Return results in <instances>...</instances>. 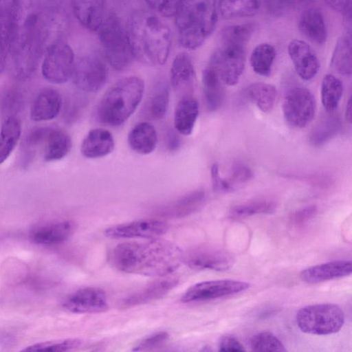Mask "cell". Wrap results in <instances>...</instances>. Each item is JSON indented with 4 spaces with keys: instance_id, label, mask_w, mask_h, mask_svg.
I'll list each match as a JSON object with an SVG mask.
<instances>
[{
    "instance_id": "4dcf8cb0",
    "label": "cell",
    "mask_w": 352,
    "mask_h": 352,
    "mask_svg": "<svg viewBox=\"0 0 352 352\" xmlns=\"http://www.w3.org/2000/svg\"><path fill=\"white\" fill-rule=\"evenodd\" d=\"M44 160L45 162L58 161L64 158L70 151L72 140L63 130L51 128L45 140Z\"/></svg>"
},
{
    "instance_id": "f35d334b",
    "label": "cell",
    "mask_w": 352,
    "mask_h": 352,
    "mask_svg": "<svg viewBox=\"0 0 352 352\" xmlns=\"http://www.w3.org/2000/svg\"><path fill=\"white\" fill-rule=\"evenodd\" d=\"M276 208V203L272 200L257 199L233 206L230 210L229 217L232 219H240L254 214H271Z\"/></svg>"
},
{
    "instance_id": "e575fe53",
    "label": "cell",
    "mask_w": 352,
    "mask_h": 352,
    "mask_svg": "<svg viewBox=\"0 0 352 352\" xmlns=\"http://www.w3.org/2000/svg\"><path fill=\"white\" fill-rule=\"evenodd\" d=\"M247 98L263 113L271 111L277 97V90L271 84L266 82H254L245 90Z\"/></svg>"
},
{
    "instance_id": "816d5d0a",
    "label": "cell",
    "mask_w": 352,
    "mask_h": 352,
    "mask_svg": "<svg viewBox=\"0 0 352 352\" xmlns=\"http://www.w3.org/2000/svg\"><path fill=\"white\" fill-rule=\"evenodd\" d=\"M333 10L351 17V0H324Z\"/></svg>"
},
{
    "instance_id": "7dc6e473",
    "label": "cell",
    "mask_w": 352,
    "mask_h": 352,
    "mask_svg": "<svg viewBox=\"0 0 352 352\" xmlns=\"http://www.w3.org/2000/svg\"><path fill=\"white\" fill-rule=\"evenodd\" d=\"M22 102V96L18 90L11 89L5 96L3 109L8 114L6 118L14 116L13 113H16L21 108Z\"/></svg>"
},
{
    "instance_id": "484cf974",
    "label": "cell",
    "mask_w": 352,
    "mask_h": 352,
    "mask_svg": "<svg viewBox=\"0 0 352 352\" xmlns=\"http://www.w3.org/2000/svg\"><path fill=\"white\" fill-rule=\"evenodd\" d=\"M157 143V131L155 127L147 122L138 123L128 135L129 146L133 151L141 155L151 153L155 149Z\"/></svg>"
},
{
    "instance_id": "9c48e42d",
    "label": "cell",
    "mask_w": 352,
    "mask_h": 352,
    "mask_svg": "<svg viewBox=\"0 0 352 352\" xmlns=\"http://www.w3.org/2000/svg\"><path fill=\"white\" fill-rule=\"evenodd\" d=\"M74 64V54L71 47L63 40L58 41L45 49L42 74L52 83L63 84L72 78Z\"/></svg>"
},
{
    "instance_id": "44dd1931",
    "label": "cell",
    "mask_w": 352,
    "mask_h": 352,
    "mask_svg": "<svg viewBox=\"0 0 352 352\" xmlns=\"http://www.w3.org/2000/svg\"><path fill=\"white\" fill-rule=\"evenodd\" d=\"M179 280L168 277L153 281L136 292L127 296L122 302V307L143 305L162 298L178 284Z\"/></svg>"
},
{
    "instance_id": "7c38bea8",
    "label": "cell",
    "mask_w": 352,
    "mask_h": 352,
    "mask_svg": "<svg viewBox=\"0 0 352 352\" xmlns=\"http://www.w3.org/2000/svg\"><path fill=\"white\" fill-rule=\"evenodd\" d=\"M249 287L246 282L230 279L204 281L189 287L181 300L183 302L210 300L240 293Z\"/></svg>"
},
{
    "instance_id": "83f0119b",
    "label": "cell",
    "mask_w": 352,
    "mask_h": 352,
    "mask_svg": "<svg viewBox=\"0 0 352 352\" xmlns=\"http://www.w3.org/2000/svg\"><path fill=\"white\" fill-rule=\"evenodd\" d=\"M199 115V104L190 96H183L178 102L174 113L175 129L184 135H190Z\"/></svg>"
},
{
    "instance_id": "7402d4cb",
    "label": "cell",
    "mask_w": 352,
    "mask_h": 352,
    "mask_svg": "<svg viewBox=\"0 0 352 352\" xmlns=\"http://www.w3.org/2000/svg\"><path fill=\"white\" fill-rule=\"evenodd\" d=\"M195 80V70L190 57L186 53L178 54L170 69V82L179 94H186Z\"/></svg>"
},
{
    "instance_id": "f907efd6",
    "label": "cell",
    "mask_w": 352,
    "mask_h": 352,
    "mask_svg": "<svg viewBox=\"0 0 352 352\" xmlns=\"http://www.w3.org/2000/svg\"><path fill=\"white\" fill-rule=\"evenodd\" d=\"M219 351H245V349L236 338L230 336H225L219 341Z\"/></svg>"
},
{
    "instance_id": "9a60e30c",
    "label": "cell",
    "mask_w": 352,
    "mask_h": 352,
    "mask_svg": "<svg viewBox=\"0 0 352 352\" xmlns=\"http://www.w3.org/2000/svg\"><path fill=\"white\" fill-rule=\"evenodd\" d=\"M63 308L75 314H91L105 311L108 308L107 296L98 287L79 289L67 296L63 302Z\"/></svg>"
},
{
    "instance_id": "681fc988",
    "label": "cell",
    "mask_w": 352,
    "mask_h": 352,
    "mask_svg": "<svg viewBox=\"0 0 352 352\" xmlns=\"http://www.w3.org/2000/svg\"><path fill=\"white\" fill-rule=\"evenodd\" d=\"M50 129V127L46 126H39L33 129L27 136V144L31 146H36L44 143Z\"/></svg>"
},
{
    "instance_id": "7bdbcfd3",
    "label": "cell",
    "mask_w": 352,
    "mask_h": 352,
    "mask_svg": "<svg viewBox=\"0 0 352 352\" xmlns=\"http://www.w3.org/2000/svg\"><path fill=\"white\" fill-rule=\"evenodd\" d=\"M148 7L164 17L175 16L182 0H145Z\"/></svg>"
},
{
    "instance_id": "603a6c76",
    "label": "cell",
    "mask_w": 352,
    "mask_h": 352,
    "mask_svg": "<svg viewBox=\"0 0 352 352\" xmlns=\"http://www.w3.org/2000/svg\"><path fill=\"white\" fill-rule=\"evenodd\" d=\"M115 142L111 133L104 129L97 128L89 131L83 139L80 151L89 159L104 157L114 149Z\"/></svg>"
},
{
    "instance_id": "d590c367",
    "label": "cell",
    "mask_w": 352,
    "mask_h": 352,
    "mask_svg": "<svg viewBox=\"0 0 352 352\" xmlns=\"http://www.w3.org/2000/svg\"><path fill=\"white\" fill-rule=\"evenodd\" d=\"M260 0H219L218 8L225 19L252 16L256 14Z\"/></svg>"
},
{
    "instance_id": "2e32d148",
    "label": "cell",
    "mask_w": 352,
    "mask_h": 352,
    "mask_svg": "<svg viewBox=\"0 0 352 352\" xmlns=\"http://www.w3.org/2000/svg\"><path fill=\"white\" fill-rule=\"evenodd\" d=\"M24 0H0V51L10 52L24 9Z\"/></svg>"
},
{
    "instance_id": "f546056e",
    "label": "cell",
    "mask_w": 352,
    "mask_h": 352,
    "mask_svg": "<svg viewBox=\"0 0 352 352\" xmlns=\"http://www.w3.org/2000/svg\"><path fill=\"white\" fill-rule=\"evenodd\" d=\"M340 127L339 116L334 112H327L311 129L309 142L316 147L323 146L338 134Z\"/></svg>"
},
{
    "instance_id": "ab89813d",
    "label": "cell",
    "mask_w": 352,
    "mask_h": 352,
    "mask_svg": "<svg viewBox=\"0 0 352 352\" xmlns=\"http://www.w3.org/2000/svg\"><path fill=\"white\" fill-rule=\"evenodd\" d=\"M254 28V25L250 23L227 26L221 31V43L246 45Z\"/></svg>"
},
{
    "instance_id": "e0dca14e",
    "label": "cell",
    "mask_w": 352,
    "mask_h": 352,
    "mask_svg": "<svg viewBox=\"0 0 352 352\" xmlns=\"http://www.w3.org/2000/svg\"><path fill=\"white\" fill-rule=\"evenodd\" d=\"M287 51L300 78L310 80L316 76L320 68V62L309 45L304 41L294 39L289 42Z\"/></svg>"
},
{
    "instance_id": "5bb4252c",
    "label": "cell",
    "mask_w": 352,
    "mask_h": 352,
    "mask_svg": "<svg viewBox=\"0 0 352 352\" xmlns=\"http://www.w3.org/2000/svg\"><path fill=\"white\" fill-rule=\"evenodd\" d=\"M168 230L166 222L157 219H143L115 225L104 230L111 239H152L163 235Z\"/></svg>"
},
{
    "instance_id": "8992f818",
    "label": "cell",
    "mask_w": 352,
    "mask_h": 352,
    "mask_svg": "<svg viewBox=\"0 0 352 352\" xmlns=\"http://www.w3.org/2000/svg\"><path fill=\"white\" fill-rule=\"evenodd\" d=\"M105 58L117 71L128 68L135 59L126 28L115 14L107 15L97 31Z\"/></svg>"
},
{
    "instance_id": "277c9868",
    "label": "cell",
    "mask_w": 352,
    "mask_h": 352,
    "mask_svg": "<svg viewBox=\"0 0 352 352\" xmlns=\"http://www.w3.org/2000/svg\"><path fill=\"white\" fill-rule=\"evenodd\" d=\"M175 23L180 45L188 50L200 47L213 32L218 19L216 0H182Z\"/></svg>"
},
{
    "instance_id": "11a10c76",
    "label": "cell",
    "mask_w": 352,
    "mask_h": 352,
    "mask_svg": "<svg viewBox=\"0 0 352 352\" xmlns=\"http://www.w3.org/2000/svg\"><path fill=\"white\" fill-rule=\"evenodd\" d=\"M314 0H287V2L288 3H292V2H297V3H309V2H311V1H313Z\"/></svg>"
},
{
    "instance_id": "8fae6325",
    "label": "cell",
    "mask_w": 352,
    "mask_h": 352,
    "mask_svg": "<svg viewBox=\"0 0 352 352\" xmlns=\"http://www.w3.org/2000/svg\"><path fill=\"white\" fill-rule=\"evenodd\" d=\"M107 76L106 65L100 58L95 55H86L75 60L72 78L78 88L93 93L104 85Z\"/></svg>"
},
{
    "instance_id": "db71d44e",
    "label": "cell",
    "mask_w": 352,
    "mask_h": 352,
    "mask_svg": "<svg viewBox=\"0 0 352 352\" xmlns=\"http://www.w3.org/2000/svg\"><path fill=\"white\" fill-rule=\"evenodd\" d=\"M345 118L349 123L351 122L352 120V104L351 98H349L345 108Z\"/></svg>"
},
{
    "instance_id": "ac0fdd59",
    "label": "cell",
    "mask_w": 352,
    "mask_h": 352,
    "mask_svg": "<svg viewBox=\"0 0 352 352\" xmlns=\"http://www.w3.org/2000/svg\"><path fill=\"white\" fill-rule=\"evenodd\" d=\"M78 22L85 28L97 32L107 16V0H71Z\"/></svg>"
},
{
    "instance_id": "f5cc1de1",
    "label": "cell",
    "mask_w": 352,
    "mask_h": 352,
    "mask_svg": "<svg viewBox=\"0 0 352 352\" xmlns=\"http://www.w3.org/2000/svg\"><path fill=\"white\" fill-rule=\"evenodd\" d=\"M167 146L170 151L176 150L180 144L179 139L173 132H169L167 135Z\"/></svg>"
},
{
    "instance_id": "bcb514c9",
    "label": "cell",
    "mask_w": 352,
    "mask_h": 352,
    "mask_svg": "<svg viewBox=\"0 0 352 352\" xmlns=\"http://www.w3.org/2000/svg\"><path fill=\"white\" fill-rule=\"evenodd\" d=\"M316 206H309L298 209L290 216V221L296 227H300L311 219L316 213Z\"/></svg>"
},
{
    "instance_id": "60d3db41",
    "label": "cell",
    "mask_w": 352,
    "mask_h": 352,
    "mask_svg": "<svg viewBox=\"0 0 352 352\" xmlns=\"http://www.w3.org/2000/svg\"><path fill=\"white\" fill-rule=\"evenodd\" d=\"M249 344L252 351H286L282 342L272 333L263 331L252 336Z\"/></svg>"
},
{
    "instance_id": "4316f807",
    "label": "cell",
    "mask_w": 352,
    "mask_h": 352,
    "mask_svg": "<svg viewBox=\"0 0 352 352\" xmlns=\"http://www.w3.org/2000/svg\"><path fill=\"white\" fill-rule=\"evenodd\" d=\"M74 230L73 222L63 221L34 229L30 234V239L39 245L58 244L66 241Z\"/></svg>"
},
{
    "instance_id": "3957f363",
    "label": "cell",
    "mask_w": 352,
    "mask_h": 352,
    "mask_svg": "<svg viewBox=\"0 0 352 352\" xmlns=\"http://www.w3.org/2000/svg\"><path fill=\"white\" fill-rule=\"evenodd\" d=\"M25 11L26 8L10 50L14 74L21 79L32 75L47 44L41 13Z\"/></svg>"
},
{
    "instance_id": "8d00e7d4",
    "label": "cell",
    "mask_w": 352,
    "mask_h": 352,
    "mask_svg": "<svg viewBox=\"0 0 352 352\" xmlns=\"http://www.w3.org/2000/svg\"><path fill=\"white\" fill-rule=\"evenodd\" d=\"M276 57V50L269 43H261L252 50L250 63L253 71L258 75L268 76L271 74Z\"/></svg>"
},
{
    "instance_id": "c3c4849f",
    "label": "cell",
    "mask_w": 352,
    "mask_h": 352,
    "mask_svg": "<svg viewBox=\"0 0 352 352\" xmlns=\"http://www.w3.org/2000/svg\"><path fill=\"white\" fill-rule=\"evenodd\" d=\"M210 173L214 190L219 192H229L233 190V187L230 184L228 181L221 177L219 166L217 164H212Z\"/></svg>"
},
{
    "instance_id": "f6af8a7d",
    "label": "cell",
    "mask_w": 352,
    "mask_h": 352,
    "mask_svg": "<svg viewBox=\"0 0 352 352\" xmlns=\"http://www.w3.org/2000/svg\"><path fill=\"white\" fill-rule=\"evenodd\" d=\"M253 173L252 170L243 163L235 164L231 170V175L228 182L233 187L234 184H241L252 179Z\"/></svg>"
},
{
    "instance_id": "52a82bcc",
    "label": "cell",
    "mask_w": 352,
    "mask_h": 352,
    "mask_svg": "<svg viewBox=\"0 0 352 352\" xmlns=\"http://www.w3.org/2000/svg\"><path fill=\"white\" fill-rule=\"evenodd\" d=\"M296 320L302 332L324 336L340 331L344 323V314L341 307L336 304H316L300 309L296 314Z\"/></svg>"
},
{
    "instance_id": "836d02e7",
    "label": "cell",
    "mask_w": 352,
    "mask_h": 352,
    "mask_svg": "<svg viewBox=\"0 0 352 352\" xmlns=\"http://www.w3.org/2000/svg\"><path fill=\"white\" fill-rule=\"evenodd\" d=\"M21 133V122L16 116L5 118L0 129V164L9 157L20 138Z\"/></svg>"
},
{
    "instance_id": "5b68a950",
    "label": "cell",
    "mask_w": 352,
    "mask_h": 352,
    "mask_svg": "<svg viewBox=\"0 0 352 352\" xmlns=\"http://www.w3.org/2000/svg\"><path fill=\"white\" fill-rule=\"evenodd\" d=\"M144 90V81L138 76L120 79L101 98L96 111L98 120L111 126L121 125L135 111Z\"/></svg>"
},
{
    "instance_id": "d4e9b609",
    "label": "cell",
    "mask_w": 352,
    "mask_h": 352,
    "mask_svg": "<svg viewBox=\"0 0 352 352\" xmlns=\"http://www.w3.org/2000/svg\"><path fill=\"white\" fill-rule=\"evenodd\" d=\"M223 85L216 71L207 65L202 74V87L206 107L210 111H217L223 103Z\"/></svg>"
},
{
    "instance_id": "74e56055",
    "label": "cell",
    "mask_w": 352,
    "mask_h": 352,
    "mask_svg": "<svg viewBox=\"0 0 352 352\" xmlns=\"http://www.w3.org/2000/svg\"><path fill=\"white\" fill-rule=\"evenodd\" d=\"M321 102L327 112H334L343 93L342 81L332 74L324 76L321 84Z\"/></svg>"
},
{
    "instance_id": "1f68e13d",
    "label": "cell",
    "mask_w": 352,
    "mask_h": 352,
    "mask_svg": "<svg viewBox=\"0 0 352 352\" xmlns=\"http://www.w3.org/2000/svg\"><path fill=\"white\" fill-rule=\"evenodd\" d=\"M169 86L164 80L158 81L153 87L145 105V113L152 120L162 119L169 102Z\"/></svg>"
},
{
    "instance_id": "6da1fadb",
    "label": "cell",
    "mask_w": 352,
    "mask_h": 352,
    "mask_svg": "<svg viewBox=\"0 0 352 352\" xmlns=\"http://www.w3.org/2000/svg\"><path fill=\"white\" fill-rule=\"evenodd\" d=\"M108 261L112 267L124 273L164 276L180 266L184 254L170 241L152 239L120 243L110 250Z\"/></svg>"
},
{
    "instance_id": "ba28073f",
    "label": "cell",
    "mask_w": 352,
    "mask_h": 352,
    "mask_svg": "<svg viewBox=\"0 0 352 352\" xmlns=\"http://www.w3.org/2000/svg\"><path fill=\"white\" fill-rule=\"evenodd\" d=\"M245 49L246 45L221 43L207 65L216 71L224 85L234 86L239 81L245 69Z\"/></svg>"
},
{
    "instance_id": "30bf717a",
    "label": "cell",
    "mask_w": 352,
    "mask_h": 352,
    "mask_svg": "<svg viewBox=\"0 0 352 352\" xmlns=\"http://www.w3.org/2000/svg\"><path fill=\"white\" fill-rule=\"evenodd\" d=\"M316 112V100L307 88L297 87L290 89L285 96L283 113L292 126L302 129L313 120Z\"/></svg>"
},
{
    "instance_id": "4fadbf2b",
    "label": "cell",
    "mask_w": 352,
    "mask_h": 352,
    "mask_svg": "<svg viewBox=\"0 0 352 352\" xmlns=\"http://www.w3.org/2000/svg\"><path fill=\"white\" fill-rule=\"evenodd\" d=\"M183 262L195 270L225 271L232 267L234 258L224 250L201 247L192 250L186 256H184Z\"/></svg>"
},
{
    "instance_id": "f1b7e54d",
    "label": "cell",
    "mask_w": 352,
    "mask_h": 352,
    "mask_svg": "<svg viewBox=\"0 0 352 352\" xmlns=\"http://www.w3.org/2000/svg\"><path fill=\"white\" fill-rule=\"evenodd\" d=\"M204 199V192L194 191L160 208L157 212L160 216L166 218L184 217L196 211Z\"/></svg>"
},
{
    "instance_id": "b9f144b4",
    "label": "cell",
    "mask_w": 352,
    "mask_h": 352,
    "mask_svg": "<svg viewBox=\"0 0 352 352\" xmlns=\"http://www.w3.org/2000/svg\"><path fill=\"white\" fill-rule=\"evenodd\" d=\"M82 341L76 338L65 339L62 340L47 341L36 343L27 346L22 351H67L80 346Z\"/></svg>"
},
{
    "instance_id": "ffe728a7",
    "label": "cell",
    "mask_w": 352,
    "mask_h": 352,
    "mask_svg": "<svg viewBox=\"0 0 352 352\" xmlns=\"http://www.w3.org/2000/svg\"><path fill=\"white\" fill-rule=\"evenodd\" d=\"M60 94L54 88L41 89L36 96L30 109V118L35 122L55 118L62 107Z\"/></svg>"
},
{
    "instance_id": "ee69618b",
    "label": "cell",
    "mask_w": 352,
    "mask_h": 352,
    "mask_svg": "<svg viewBox=\"0 0 352 352\" xmlns=\"http://www.w3.org/2000/svg\"><path fill=\"white\" fill-rule=\"evenodd\" d=\"M168 339V333L165 331H160L148 336L144 339L141 340L133 347V351H140L149 350L155 348Z\"/></svg>"
},
{
    "instance_id": "d6a6232c",
    "label": "cell",
    "mask_w": 352,
    "mask_h": 352,
    "mask_svg": "<svg viewBox=\"0 0 352 352\" xmlns=\"http://www.w3.org/2000/svg\"><path fill=\"white\" fill-rule=\"evenodd\" d=\"M351 34L346 30L338 39L331 59V66L340 74L351 76L352 72Z\"/></svg>"
},
{
    "instance_id": "d6986e66",
    "label": "cell",
    "mask_w": 352,
    "mask_h": 352,
    "mask_svg": "<svg viewBox=\"0 0 352 352\" xmlns=\"http://www.w3.org/2000/svg\"><path fill=\"white\" fill-rule=\"evenodd\" d=\"M351 272V261L339 260L306 268L300 273V278L303 282L314 284L344 277Z\"/></svg>"
},
{
    "instance_id": "7a4b0ae2",
    "label": "cell",
    "mask_w": 352,
    "mask_h": 352,
    "mask_svg": "<svg viewBox=\"0 0 352 352\" xmlns=\"http://www.w3.org/2000/svg\"><path fill=\"white\" fill-rule=\"evenodd\" d=\"M134 58L151 66L164 65L170 52L171 32L154 13H133L126 28Z\"/></svg>"
},
{
    "instance_id": "cb8c5ba5",
    "label": "cell",
    "mask_w": 352,
    "mask_h": 352,
    "mask_svg": "<svg viewBox=\"0 0 352 352\" xmlns=\"http://www.w3.org/2000/svg\"><path fill=\"white\" fill-rule=\"evenodd\" d=\"M300 33L311 42L317 45L325 43L327 30L322 12L314 8L304 10L298 21Z\"/></svg>"
}]
</instances>
